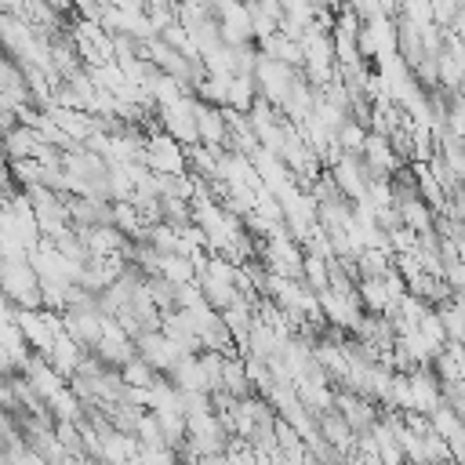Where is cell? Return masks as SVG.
Listing matches in <instances>:
<instances>
[{
    "label": "cell",
    "mask_w": 465,
    "mask_h": 465,
    "mask_svg": "<svg viewBox=\"0 0 465 465\" xmlns=\"http://www.w3.org/2000/svg\"><path fill=\"white\" fill-rule=\"evenodd\" d=\"M193 116H196V138H200L207 149L222 153V149H225V134H229V131H225L222 105H211V102H200V98H196Z\"/></svg>",
    "instance_id": "10"
},
{
    "label": "cell",
    "mask_w": 465,
    "mask_h": 465,
    "mask_svg": "<svg viewBox=\"0 0 465 465\" xmlns=\"http://www.w3.org/2000/svg\"><path fill=\"white\" fill-rule=\"evenodd\" d=\"M429 429H432L436 436H443V443L450 447L454 465L465 461V421H461V414H458L454 407H447V403L432 407V411H429Z\"/></svg>",
    "instance_id": "8"
},
{
    "label": "cell",
    "mask_w": 465,
    "mask_h": 465,
    "mask_svg": "<svg viewBox=\"0 0 465 465\" xmlns=\"http://www.w3.org/2000/svg\"><path fill=\"white\" fill-rule=\"evenodd\" d=\"M84 352H87V349H84V345H76V341H73V338L62 331V334H54V341L47 345V352H44V356H47V363H51V367H54L62 378H69V374L80 367Z\"/></svg>",
    "instance_id": "12"
},
{
    "label": "cell",
    "mask_w": 465,
    "mask_h": 465,
    "mask_svg": "<svg viewBox=\"0 0 465 465\" xmlns=\"http://www.w3.org/2000/svg\"><path fill=\"white\" fill-rule=\"evenodd\" d=\"M40 145H44V138H40L36 127H29V124H11L7 131H0V153H4L7 160L36 156Z\"/></svg>",
    "instance_id": "11"
},
{
    "label": "cell",
    "mask_w": 465,
    "mask_h": 465,
    "mask_svg": "<svg viewBox=\"0 0 465 465\" xmlns=\"http://www.w3.org/2000/svg\"><path fill=\"white\" fill-rule=\"evenodd\" d=\"M200 4H203V0H200Z\"/></svg>",
    "instance_id": "20"
},
{
    "label": "cell",
    "mask_w": 465,
    "mask_h": 465,
    "mask_svg": "<svg viewBox=\"0 0 465 465\" xmlns=\"http://www.w3.org/2000/svg\"><path fill=\"white\" fill-rule=\"evenodd\" d=\"M142 287H145V294L153 298V305L163 312V309H174V283L167 280V276H160V272H145L142 276Z\"/></svg>",
    "instance_id": "15"
},
{
    "label": "cell",
    "mask_w": 465,
    "mask_h": 465,
    "mask_svg": "<svg viewBox=\"0 0 465 465\" xmlns=\"http://www.w3.org/2000/svg\"><path fill=\"white\" fill-rule=\"evenodd\" d=\"M316 305H320V316H323V323H331V327H341L345 334L352 331V323L360 320V302H356V294H341V291H331V287H320L316 291Z\"/></svg>",
    "instance_id": "6"
},
{
    "label": "cell",
    "mask_w": 465,
    "mask_h": 465,
    "mask_svg": "<svg viewBox=\"0 0 465 465\" xmlns=\"http://www.w3.org/2000/svg\"><path fill=\"white\" fill-rule=\"evenodd\" d=\"M254 98H258L254 76H251V73H229V84H225V105L236 109V113H247Z\"/></svg>",
    "instance_id": "13"
},
{
    "label": "cell",
    "mask_w": 465,
    "mask_h": 465,
    "mask_svg": "<svg viewBox=\"0 0 465 465\" xmlns=\"http://www.w3.org/2000/svg\"><path fill=\"white\" fill-rule=\"evenodd\" d=\"M356 302L363 312H385L389 309V291L381 283V276H360L356 280Z\"/></svg>",
    "instance_id": "14"
},
{
    "label": "cell",
    "mask_w": 465,
    "mask_h": 465,
    "mask_svg": "<svg viewBox=\"0 0 465 465\" xmlns=\"http://www.w3.org/2000/svg\"><path fill=\"white\" fill-rule=\"evenodd\" d=\"M214 18H218V36L222 44H243V40H254L251 36V15H247V4L243 0H225L214 7Z\"/></svg>",
    "instance_id": "9"
},
{
    "label": "cell",
    "mask_w": 465,
    "mask_h": 465,
    "mask_svg": "<svg viewBox=\"0 0 465 465\" xmlns=\"http://www.w3.org/2000/svg\"><path fill=\"white\" fill-rule=\"evenodd\" d=\"M116 371H120V381H124V385H149V381L156 378V371H153V367H149L142 356H131V360H124Z\"/></svg>",
    "instance_id": "19"
},
{
    "label": "cell",
    "mask_w": 465,
    "mask_h": 465,
    "mask_svg": "<svg viewBox=\"0 0 465 465\" xmlns=\"http://www.w3.org/2000/svg\"><path fill=\"white\" fill-rule=\"evenodd\" d=\"M363 134H367V124H360V120L345 116V120L338 124V131H334V142H338V149H341V153H360Z\"/></svg>",
    "instance_id": "17"
},
{
    "label": "cell",
    "mask_w": 465,
    "mask_h": 465,
    "mask_svg": "<svg viewBox=\"0 0 465 465\" xmlns=\"http://www.w3.org/2000/svg\"><path fill=\"white\" fill-rule=\"evenodd\" d=\"M102 323H105V316L98 312V305H69V309H62V331L84 349H94V341L102 334Z\"/></svg>",
    "instance_id": "5"
},
{
    "label": "cell",
    "mask_w": 465,
    "mask_h": 465,
    "mask_svg": "<svg viewBox=\"0 0 465 465\" xmlns=\"http://www.w3.org/2000/svg\"><path fill=\"white\" fill-rule=\"evenodd\" d=\"M360 160H363V167H367V174H371V178H389L396 167H403V163H407V160H400V156H396V149L389 145V138H385V134H374V131H367V134H363Z\"/></svg>",
    "instance_id": "7"
},
{
    "label": "cell",
    "mask_w": 465,
    "mask_h": 465,
    "mask_svg": "<svg viewBox=\"0 0 465 465\" xmlns=\"http://www.w3.org/2000/svg\"><path fill=\"white\" fill-rule=\"evenodd\" d=\"M182 352H185V349H182L178 341H171V338H167L160 327L134 334V356H142V360H145V363H149L156 374H167Z\"/></svg>",
    "instance_id": "4"
},
{
    "label": "cell",
    "mask_w": 465,
    "mask_h": 465,
    "mask_svg": "<svg viewBox=\"0 0 465 465\" xmlns=\"http://www.w3.org/2000/svg\"><path fill=\"white\" fill-rule=\"evenodd\" d=\"M156 414V425H160V436H163V447H178L185 440V414L182 411H153Z\"/></svg>",
    "instance_id": "16"
},
{
    "label": "cell",
    "mask_w": 465,
    "mask_h": 465,
    "mask_svg": "<svg viewBox=\"0 0 465 465\" xmlns=\"http://www.w3.org/2000/svg\"><path fill=\"white\" fill-rule=\"evenodd\" d=\"M11 320L33 352H47L54 334H62V312H54V309H15Z\"/></svg>",
    "instance_id": "2"
},
{
    "label": "cell",
    "mask_w": 465,
    "mask_h": 465,
    "mask_svg": "<svg viewBox=\"0 0 465 465\" xmlns=\"http://www.w3.org/2000/svg\"><path fill=\"white\" fill-rule=\"evenodd\" d=\"M251 76H254L258 94L280 109V102L287 98V91H291V84H294L298 69H294V65H287V62H276V58H269V54H262V51H258Z\"/></svg>",
    "instance_id": "3"
},
{
    "label": "cell",
    "mask_w": 465,
    "mask_h": 465,
    "mask_svg": "<svg viewBox=\"0 0 465 465\" xmlns=\"http://www.w3.org/2000/svg\"><path fill=\"white\" fill-rule=\"evenodd\" d=\"M298 280L309 283L312 291L327 287V258H320V254H312V251H302V276H298Z\"/></svg>",
    "instance_id": "18"
},
{
    "label": "cell",
    "mask_w": 465,
    "mask_h": 465,
    "mask_svg": "<svg viewBox=\"0 0 465 465\" xmlns=\"http://www.w3.org/2000/svg\"><path fill=\"white\" fill-rule=\"evenodd\" d=\"M0 291L15 309H40L36 269L29 258H0Z\"/></svg>",
    "instance_id": "1"
}]
</instances>
